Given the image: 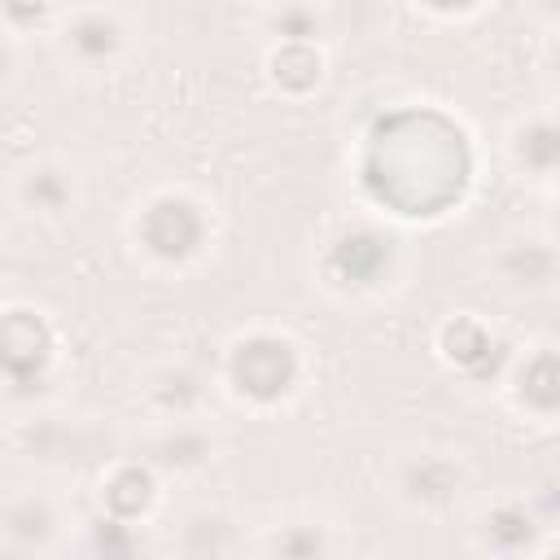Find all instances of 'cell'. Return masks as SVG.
Instances as JSON below:
<instances>
[{
	"label": "cell",
	"mask_w": 560,
	"mask_h": 560,
	"mask_svg": "<svg viewBox=\"0 0 560 560\" xmlns=\"http://www.w3.org/2000/svg\"><path fill=\"white\" fill-rule=\"evenodd\" d=\"M468 490V464L451 451H407L389 464V494L411 512H446Z\"/></svg>",
	"instance_id": "cell-1"
},
{
	"label": "cell",
	"mask_w": 560,
	"mask_h": 560,
	"mask_svg": "<svg viewBox=\"0 0 560 560\" xmlns=\"http://www.w3.org/2000/svg\"><path fill=\"white\" fill-rule=\"evenodd\" d=\"M206 236H210V223H206V210L179 192H166L158 201L144 206V214L136 219V241L144 254L162 258V262H184V258H197L206 249Z\"/></svg>",
	"instance_id": "cell-2"
},
{
	"label": "cell",
	"mask_w": 560,
	"mask_h": 560,
	"mask_svg": "<svg viewBox=\"0 0 560 560\" xmlns=\"http://www.w3.org/2000/svg\"><path fill=\"white\" fill-rule=\"evenodd\" d=\"M57 48L83 74H101L122 57L127 26L114 9H79L57 26Z\"/></svg>",
	"instance_id": "cell-3"
},
{
	"label": "cell",
	"mask_w": 560,
	"mask_h": 560,
	"mask_svg": "<svg viewBox=\"0 0 560 560\" xmlns=\"http://www.w3.org/2000/svg\"><path fill=\"white\" fill-rule=\"evenodd\" d=\"M79 192H83L79 188V175L61 158H35V162H26L13 175V206L26 219H39V223L70 219L74 206H79Z\"/></svg>",
	"instance_id": "cell-4"
},
{
	"label": "cell",
	"mask_w": 560,
	"mask_h": 560,
	"mask_svg": "<svg viewBox=\"0 0 560 560\" xmlns=\"http://www.w3.org/2000/svg\"><path fill=\"white\" fill-rule=\"evenodd\" d=\"M499 276L512 284V289H547L551 276H556V254L547 241H534V236H516L499 249L494 258Z\"/></svg>",
	"instance_id": "cell-5"
},
{
	"label": "cell",
	"mask_w": 560,
	"mask_h": 560,
	"mask_svg": "<svg viewBox=\"0 0 560 560\" xmlns=\"http://www.w3.org/2000/svg\"><path fill=\"white\" fill-rule=\"evenodd\" d=\"M57 508H52V499L48 494H22V499H13L9 508H4V521H0V529L22 547V551H44L48 542H52V534H57Z\"/></svg>",
	"instance_id": "cell-6"
},
{
	"label": "cell",
	"mask_w": 560,
	"mask_h": 560,
	"mask_svg": "<svg viewBox=\"0 0 560 560\" xmlns=\"http://www.w3.org/2000/svg\"><path fill=\"white\" fill-rule=\"evenodd\" d=\"M262 31L276 44H315L324 35V9L315 0H271L262 13Z\"/></svg>",
	"instance_id": "cell-7"
},
{
	"label": "cell",
	"mask_w": 560,
	"mask_h": 560,
	"mask_svg": "<svg viewBox=\"0 0 560 560\" xmlns=\"http://www.w3.org/2000/svg\"><path fill=\"white\" fill-rule=\"evenodd\" d=\"M206 455H210V438L201 429H192L184 416L171 420L153 438V464H162V468H197V464H206Z\"/></svg>",
	"instance_id": "cell-8"
},
{
	"label": "cell",
	"mask_w": 560,
	"mask_h": 560,
	"mask_svg": "<svg viewBox=\"0 0 560 560\" xmlns=\"http://www.w3.org/2000/svg\"><path fill=\"white\" fill-rule=\"evenodd\" d=\"M512 158H516L521 171L547 179V175L556 171V131H551V122H547V118H534V122L516 127V136H512Z\"/></svg>",
	"instance_id": "cell-9"
},
{
	"label": "cell",
	"mask_w": 560,
	"mask_h": 560,
	"mask_svg": "<svg viewBox=\"0 0 560 560\" xmlns=\"http://www.w3.org/2000/svg\"><path fill=\"white\" fill-rule=\"evenodd\" d=\"M57 22V0H0V31L13 39L48 31Z\"/></svg>",
	"instance_id": "cell-10"
},
{
	"label": "cell",
	"mask_w": 560,
	"mask_h": 560,
	"mask_svg": "<svg viewBox=\"0 0 560 560\" xmlns=\"http://www.w3.org/2000/svg\"><path fill=\"white\" fill-rule=\"evenodd\" d=\"M13 79H18V39L0 31V88H9Z\"/></svg>",
	"instance_id": "cell-11"
},
{
	"label": "cell",
	"mask_w": 560,
	"mask_h": 560,
	"mask_svg": "<svg viewBox=\"0 0 560 560\" xmlns=\"http://www.w3.org/2000/svg\"><path fill=\"white\" fill-rule=\"evenodd\" d=\"M4 276H9V254H4V245H0V284H4Z\"/></svg>",
	"instance_id": "cell-12"
}]
</instances>
